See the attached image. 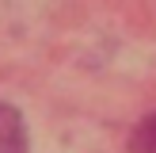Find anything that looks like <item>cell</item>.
<instances>
[{"mask_svg":"<svg viewBox=\"0 0 156 153\" xmlns=\"http://www.w3.org/2000/svg\"><path fill=\"white\" fill-rule=\"evenodd\" d=\"M129 153H156V115L137 122V130L129 134Z\"/></svg>","mask_w":156,"mask_h":153,"instance_id":"obj_2","label":"cell"},{"mask_svg":"<svg viewBox=\"0 0 156 153\" xmlns=\"http://www.w3.org/2000/svg\"><path fill=\"white\" fill-rule=\"evenodd\" d=\"M0 153H27V130L15 107L0 103Z\"/></svg>","mask_w":156,"mask_h":153,"instance_id":"obj_1","label":"cell"}]
</instances>
